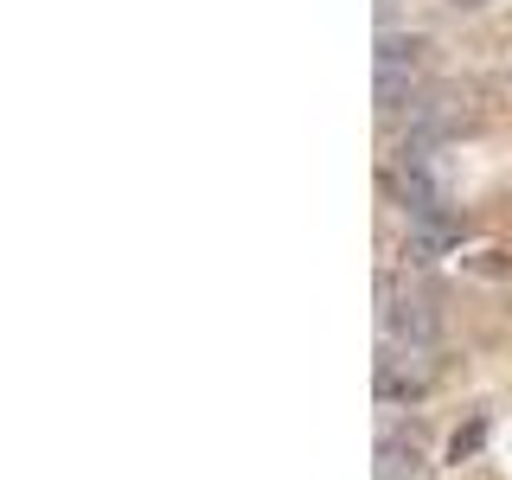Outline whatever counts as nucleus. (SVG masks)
<instances>
[{"instance_id": "obj_3", "label": "nucleus", "mask_w": 512, "mask_h": 480, "mask_svg": "<svg viewBox=\"0 0 512 480\" xmlns=\"http://www.w3.org/2000/svg\"><path fill=\"white\" fill-rule=\"evenodd\" d=\"M429 468V436L423 423H391L378 436V474H397V480H423Z\"/></svg>"}, {"instance_id": "obj_4", "label": "nucleus", "mask_w": 512, "mask_h": 480, "mask_svg": "<svg viewBox=\"0 0 512 480\" xmlns=\"http://www.w3.org/2000/svg\"><path fill=\"white\" fill-rule=\"evenodd\" d=\"M416 64H423V32H384L378 39V71L416 77Z\"/></svg>"}, {"instance_id": "obj_2", "label": "nucleus", "mask_w": 512, "mask_h": 480, "mask_svg": "<svg viewBox=\"0 0 512 480\" xmlns=\"http://www.w3.org/2000/svg\"><path fill=\"white\" fill-rule=\"evenodd\" d=\"M442 333L429 295H384V340L391 346H410V352H429Z\"/></svg>"}, {"instance_id": "obj_1", "label": "nucleus", "mask_w": 512, "mask_h": 480, "mask_svg": "<svg viewBox=\"0 0 512 480\" xmlns=\"http://www.w3.org/2000/svg\"><path fill=\"white\" fill-rule=\"evenodd\" d=\"M429 397V359L410 346H384L378 359V404L384 410H416Z\"/></svg>"}, {"instance_id": "obj_7", "label": "nucleus", "mask_w": 512, "mask_h": 480, "mask_svg": "<svg viewBox=\"0 0 512 480\" xmlns=\"http://www.w3.org/2000/svg\"><path fill=\"white\" fill-rule=\"evenodd\" d=\"M378 480H397V474H378Z\"/></svg>"}, {"instance_id": "obj_5", "label": "nucleus", "mask_w": 512, "mask_h": 480, "mask_svg": "<svg viewBox=\"0 0 512 480\" xmlns=\"http://www.w3.org/2000/svg\"><path fill=\"white\" fill-rule=\"evenodd\" d=\"M480 442H487V416H468V429H455V436H448V461H468Z\"/></svg>"}, {"instance_id": "obj_6", "label": "nucleus", "mask_w": 512, "mask_h": 480, "mask_svg": "<svg viewBox=\"0 0 512 480\" xmlns=\"http://www.w3.org/2000/svg\"><path fill=\"white\" fill-rule=\"evenodd\" d=\"M448 7H480V0H448Z\"/></svg>"}]
</instances>
